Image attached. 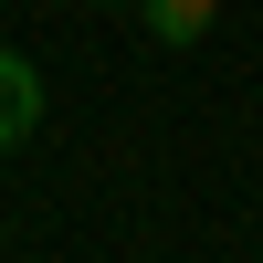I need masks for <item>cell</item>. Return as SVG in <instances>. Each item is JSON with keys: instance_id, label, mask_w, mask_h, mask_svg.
Returning a JSON list of instances; mask_svg holds the SVG:
<instances>
[{"instance_id": "cell-1", "label": "cell", "mask_w": 263, "mask_h": 263, "mask_svg": "<svg viewBox=\"0 0 263 263\" xmlns=\"http://www.w3.org/2000/svg\"><path fill=\"white\" fill-rule=\"evenodd\" d=\"M32 126H42V63L0 42V147H32Z\"/></svg>"}, {"instance_id": "cell-2", "label": "cell", "mask_w": 263, "mask_h": 263, "mask_svg": "<svg viewBox=\"0 0 263 263\" xmlns=\"http://www.w3.org/2000/svg\"><path fill=\"white\" fill-rule=\"evenodd\" d=\"M211 21H221V0H137V32H147V42H168V53L211 42Z\"/></svg>"}]
</instances>
